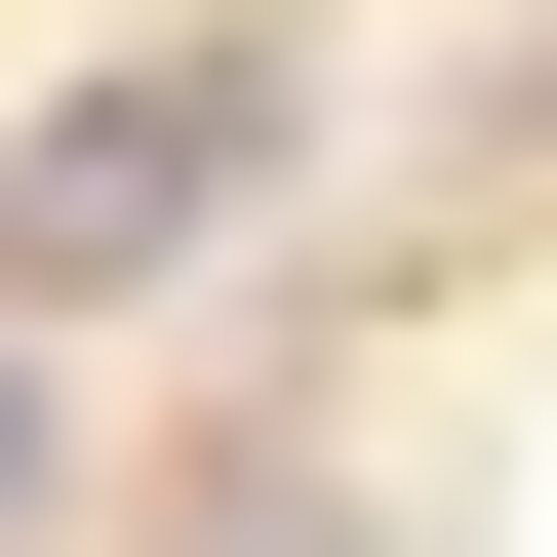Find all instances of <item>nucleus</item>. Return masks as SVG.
Listing matches in <instances>:
<instances>
[{"label":"nucleus","mask_w":557,"mask_h":557,"mask_svg":"<svg viewBox=\"0 0 557 557\" xmlns=\"http://www.w3.org/2000/svg\"><path fill=\"white\" fill-rule=\"evenodd\" d=\"M40 518H81V398H40V319H0V557H40Z\"/></svg>","instance_id":"f03ea898"},{"label":"nucleus","mask_w":557,"mask_h":557,"mask_svg":"<svg viewBox=\"0 0 557 557\" xmlns=\"http://www.w3.org/2000/svg\"><path fill=\"white\" fill-rule=\"evenodd\" d=\"M278 160H319V40H120V81H40L0 120V319H160Z\"/></svg>","instance_id":"f257e3e1"}]
</instances>
